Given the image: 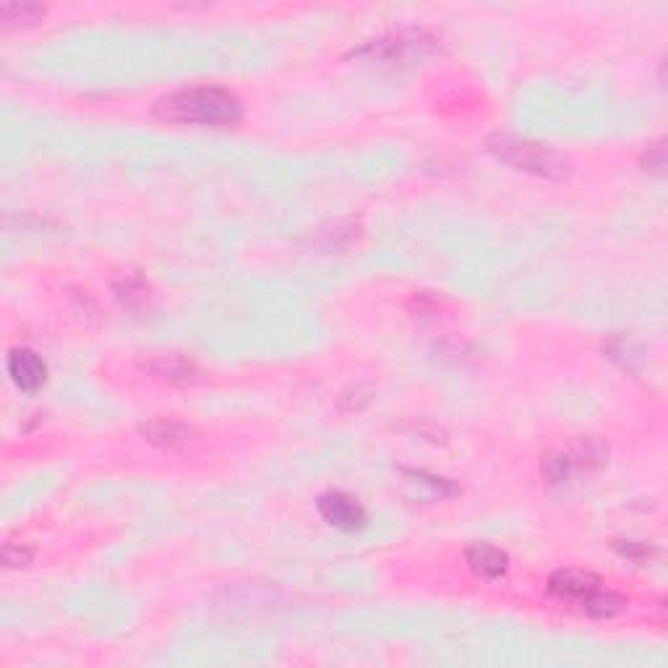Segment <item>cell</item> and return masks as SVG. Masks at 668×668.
I'll return each instance as SVG.
<instances>
[{"label":"cell","mask_w":668,"mask_h":668,"mask_svg":"<svg viewBox=\"0 0 668 668\" xmlns=\"http://www.w3.org/2000/svg\"><path fill=\"white\" fill-rule=\"evenodd\" d=\"M154 115L188 126H235L243 118V102L225 87H188L160 97Z\"/></svg>","instance_id":"obj_1"},{"label":"cell","mask_w":668,"mask_h":668,"mask_svg":"<svg viewBox=\"0 0 668 668\" xmlns=\"http://www.w3.org/2000/svg\"><path fill=\"white\" fill-rule=\"evenodd\" d=\"M488 152L504 165L515 167L520 173L538 175L548 181H564L575 170V162L569 154L559 152L551 144H541L533 139H520L512 134H494L488 139Z\"/></svg>","instance_id":"obj_2"},{"label":"cell","mask_w":668,"mask_h":668,"mask_svg":"<svg viewBox=\"0 0 668 668\" xmlns=\"http://www.w3.org/2000/svg\"><path fill=\"white\" fill-rule=\"evenodd\" d=\"M439 47V37H434L426 29H397L379 40L366 42L363 47L353 50V58H379V61H405V58H421L434 53Z\"/></svg>","instance_id":"obj_3"},{"label":"cell","mask_w":668,"mask_h":668,"mask_svg":"<svg viewBox=\"0 0 668 668\" xmlns=\"http://www.w3.org/2000/svg\"><path fill=\"white\" fill-rule=\"evenodd\" d=\"M316 509L319 515L324 517L327 525L342 530V533H358L368 525V512L363 509V504L358 499H353L345 491H329V494H321L316 501Z\"/></svg>","instance_id":"obj_4"},{"label":"cell","mask_w":668,"mask_h":668,"mask_svg":"<svg viewBox=\"0 0 668 668\" xmlns=\"http://www.w3.org/2000/svg\"><path fill=\"white\" fill-rule=\"evenodd\" d=\"M139 434L165 452H181L196 439V428L191 423H183L178 418H149L139 426Z\"/></svg>","instance_id":"obj_5"},{"label":"cell","mask_w":668,"mask_h":668,"mask_svg":"<svg viewBox=\"0 0 668 668\" xmlns=\"http://www.w3.org/2000/svg\"><path fill=\"white\" fill-rule=\"evenodd\" d=\"M6 368L11 381H14L21 392H37V389L45 387L47 366L32 348L11 350V353H8Z\"/></svg>","instance_id":"obj_6"},{"label":"cell","mask_w":668,"mask_h":668,"mask_svg":"<svg viewBox=\"0 0 668 668\" xmlns=\"http://www.w3.org/2000/svg\"><path fill=\"white\" fill-rule=\"evenodd\" d=\"M144 371H147L152 379L167 381V384H196L201 379V368L196 366L191 358H183V355H154L149 361H144Z\"/></svg>","instance_id":"obj_7"},{"label":"cell","mask_w":668,"mask_h":668,"mask_svg":"<svg viewBox=\"0 0 668 668\" xmlns=\"http://www.w3.org/2000/svg\"><path fill=\"white\" fill-rule=\"evenodd\" d=\"M595 588H601V577L593 572H582V569H559L548 577V593L562 601L580 603Z\"/></svg>","instance_id":"obj_8"},{"label":"cell","mask_w":668,"mask_h":668,"mask_svg":"<svg viewBox=\"0 0 668 668\" xmlns=\"http://www.w3.org/2000/svg\"><path fill=\"white\" fill-rule=\"evenodd\" d=\"M465 562L483 580H499L509 569L507 551H501L499 546H491V543H473L465 551Z\"/></svg>","instance_id":"obj_9"},{"label":"cell","mask_w":668,"mask_h":668,"mask_svg":"<svg viewBox=\"0 0 668 668\" xmlns=\"http://www.w3.org/2000/svg\"><path fill=\"white\" fill-rule=\"evenodd\" d=\"M113 293L118 298L123 308L128 311H144L149 308L152 301V290H149V282L141 277L134 269H123L113 277Z\"/></svg>","instance_id":"obj_10"},{"label":"cell","mask_w":668,"mask_h":668,"mask_svg":"<svg viewBox=\"0 0 668 668\" xmlns=\"http://www.w3.org/2000/svg\"><path fill=\"white\" fill-rule=\"evenodd\" d=\"M577 606L588 616H593V619H611V616L622 614L624 608H627V598L622 593H614V590L595 588Z\"/></svg>","instance_id":"obj_11"},{"label":"cell","mask_w":668,"mask_h":668,"mask_svg":"<svg viewBox=\"0 0 668 668\" xmlns=\"http://www.w3.org/2000/svg\"><path fill=\"white\" fill-rule=\"evenodd\" d=\"M569 462H572V468H582V470H595L603 468L606 465L608 457V447L603 444L601 439H580L575 447L567 452Z\"/></svg>","instance_id":"obj_12"},{"label":"cell","mask_w":668,"mask_h":668,"mask_svg":"<svg viewBox=\"0 0 668 668\" xmlns=\"http://www.w3.org/2000/svg\"><path fill=\"white\" fill-rule=\"evenodd\" d=\"M47 8L42 3H3L0 6V24L3 29L29 27L45 19Z\"/></svg>","instance_id":"obj_13"},{"label":"cell","mask_w":668,"mask_h":668,"mask_svg":"<svg viewBox=\"0 0 668 668\" xmlns=\"http://www.w3.org/2000/svg\"><path fill=\"white\" fill-rule=\"evenodd\" d=\"M572 470L575 468H572L567 452H548L541 460V473L551 486H562L569 475H572Z\"/></svg>","instance_id":"obj_14"},{"label":"cell","mask_w":668,"mask_h":668,"mask_svg":"<svg viewBox=\"0 0 668 668\" xmlns=\"http://www.w3.org/2000/svg\"><path fill=\"white\" fill-rule=\"evenodd\" d=\"M402 475H408L413 478L415 483H421V486H428L434 494L439 496H457L460 494V486L455 481H449V478H441V475L426 473V470H413V468H400Z\"/></svg>","instance_id":"obj_15"},{"label":"cell","mask_w":668,"mask_h":668,"mask_svg":"<svg viewBox=\"0 0 668 668\" xmlns=\"http://www.w3.org/2000/svg\"><path fill=\"white\" fill-rule=\"evenodd\" d=\"M616 551L624 556V559H629V562L635 564H645L653 559V546H648V543L642 541H619L616 543Z\"/></svg>","instance_id":"obj_16"},{"label":"cell","mask_w":668,"mask_h":668,"mask_svg":"<svg viewBox=\"0 0 668 668\" xmlns=\"http://www.w3.org/2000/svg\"><path fill=\"white\" fill-rule=\"evenodd\" d=\"M29 562H32V548L21 546V543L14 541H8L6 546H3V564H6L8 569L27 567Z\"/></svg>","instance_id":"obj_17"},{"label":"cell","mask_w":668,"mask_h":668,"mask_svg":"<svg viewBox=\"0 0 668 668\" xmlns=\"http://www.w3.org/2000/svg\"><path fill=\"white\" fill-rule=\"evenodd\" d=\"M642 167L650 170V173H663V167H666V147H663V141H658L655 147H648V152L642 157Z\"/></svg>","instance_id":"obj_18"}]
</instances>
